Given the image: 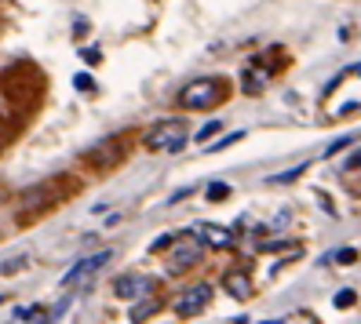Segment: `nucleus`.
Masks as SVG:
<instances>
[{
    "mask_svg": "<svg viewBox=\"0 0 361 324\" xmlns=\"http://www.w3.org/2000/svg\"><path fill=\"white\" fill-rule=\"evenodd\" d=\"M0 92H4L8 106H15V113H33L44 99V73L33 62H15L0 77Z\"/></svg>",
    "mask_w": 361,
    "mask_h": 324,
    "instance_id": "1",
    "label": "nucleus"
},
{
    "mask_svg": "<svg viewBox=\"0 0 361 324\" xmlns=\"http://www.w3.org/2000/svg\"><path fill=\"white\" fill-rule=\"evenodd\" d=\"M73 193H77V179H70V175L37 182V186L23 189V197H18V219L30 223V219H37V215H44V211L59 208L66 197H73Z\"/></svg>",
    "mask_w": 361,
    "mask_h": 324,
    "instance_id": "2",
    "label": "nucleus"
},
{
    "mask_svg": "<svg viewBox=\"0 0 361 324\" xmlns=\"http://www.w3.org/2000/svg\"><path fill=\"white\" fill-rule=\"evenodd\" d=\"M223 95H226V84L219 77H197V80H190L186 88H179L176 102L183 110H212L216 102H223Z\"/></svg>",
    "mask_w": 361,
    "mask_h": 324,
    "instance_id": "3",
    "label": "nucleus"
},
{
    "mask_svg": "<svg viewBox=\"0 0 361 324\" xmlns=\"http://www.w3.org/2000/svg\"><path fill=\"white\" fill-rule=\"evenodd\" d=\"M124 157H128V139L124 135H110V139H102V142H95V146H88L84 149V164L88 168H95V171H110V168H117Z\"/></svg>",
    "mask_w": 361,
    "mask_h": 324,
    "instance_id": "4",
    "label": "nucleus"
},
{
    "mask_svg": "<svg viewBox=\"0 0 361 324\" xmlns=\"http://www.w3.org/2000/svg\"><path fill=\"white\" fill-rule=\"evenodd\" d=\"M186 120H179V117H168V120H157L150 132H146V146L150 149H164V154H176V149H183L186 146Z\"/></svg>",
    "mask_w": 361,
    "mask_h": 324,
    "instance_id": "5",
    "label": "nucleus"
},
{
    "mask_svg": "<svg viewBox=\"0 0 361 324\" xmlns=\"http://www.w3.org/2000/svg\"><path fill=\"white\" fill-rule=\"evenodd\" d=\"M114 258V251H95V255H88V258H80L77 266H70V273L62 277V288H80V285H88V280L110 263Z\"/></svg>",
    "mask_w": 361,
    "mask_h": 324,
    "instance_id": "6",
    "label": "nucleus"
},
{
    "mask_svg": "<svg viewBox=\"0 0 361 324\" xmlns=\"http://www.w3.org/2000/svg\"><path fill=\"white\" fill-rule=\"evenodd\" d=\"M114 292L121 299H150L157 292V280L150 273H128V277H117L114 280Z\"/></svg>",
    "mask_w": 361,
    "mask_h": 324,
    "instance_id": "7",
    "label": "nucleus"
},
{
    "mask_svg": "<svg viewBox=\"0 0 361 324\" xmlns=\"http://www.w3.org/2000/svg\"><path fill=\"white\" fill-rule=\"evenodd\" d=\"M208 299H212V288H208V285L186 288V292L179 295V302H176V313H179V317H194V313H201V310L208 306Z\"/></svg>",
    "mask_w": 361,
    "mask_h": 324,
    "instance_id": "8",
    "label": "nucleus"
},
{
    "mask_svg": "<svg viewBox=\"0 0 361 324\" xmlns=\"http://www.w3.org/2000/svg\"><path fill=\"white\" fill-rule=\"evenodd\" d=\"M201 255H204V244H197V241L179 244V248L172 251V258H168V273H183V270H190V266H197Z\"/></svg>",
    "mask_w": 361,
    "mask_h": 324,
    "instance_id": "9",
    "label": "nucleus"
},
{
    "mask_svg": "<svg viewBox=\"0 0 361 324\" xmlns=\"http://www.w3.org/2000/svg\"><path fill=\"white\" fill-rule=\"evenodd\" d=\"M267 80H270V70H263L259 62H252V66L241 73V88H245L248 95H256V92L267 88Z\"/></svg>",
    "mask_w": 361,
    "mask_h": 324,
    "instance_id": "10",
    "label": "nucleus"
},
{
    "mask_svg": "<svg viewBox=\"0 0 361 324\" xmlns=\"http://www.w3.org/2000/svg\"><path fill=\"white\" fill-rule=\"evenodd\" d=\"M223 288H226L233 299H241V302L252 295V285H248V277H245V273H226V277H223Z\"/></svg>",
    "mask_w": 361,
    "mask_h": 324,
    "instance_id": "11",
    "label": "nucleus"
},
{
    "mask_svg": "<svg viewBox=\"0 0 361 324\" xmlns=\"http://www.w3.org/2000/svg\"><path fill=\"white\" fill-rule=\"evenodd\" d=\"M201 237H204V244H212V248H230L233 244V233L223 230V226H201Z\"/></svg>",
    "mask_w": 361,
    "mask_h": 324,
    "instance_id": "12",
    "label": "nucleus"
},
{
    "mask_svg": "<svg viewBox=\"0 0 361 324\" xmlns=\"http://www.w3.org/2000/svg\"><path fill=\"white\" fill-rule=\"evenodd\" d=\"M157 310H161V302H157L154 295H150V299H139V306L132 310V324H142L146 317H150V313H157Z\"/></svg>",
    "mask_w": 361,
    "mask_h": 324,
    "instance_id": "13",
    "label": "nucleus"
},
{
    "mask_svg": "<svg viewBox=\"0 0 361 324\" xmlns=\"http://www.w3.org/2000/svg\"><path fill=\"white\" fill-rule=\"evenodd\" d=\"M204 197H208L212 204H219V201H226V197H230V186H226V182H212V186L204 189Z\"/></svg>",
    "mask_w": 361,
    "mask_h": 324,
    "instance_id": "14",
    "label": "nucleus"
},
{
    "mask_svg": "<svg viewBox=\"0 0 361 324\" xmlns=\"http://www.w3.org/2000/svg\"><path fill=\"white\" fill-rule=\"evenodd\" d=\"M219 132H223V124H219V120H208V124L197 127V135H194V139H197V142H208L212 135H219Z\"/></svg>",
    "mask_w": 361,
    "mask_h": 324,
    "instance_id": "15",
    "label": "nucleus"
},
{
    "mask_svg": "<svg viewBox=\"0 0 361 324\" xmlns=\"http://www.w3.org/2000/svg\"><path fill=\"white\" fill-rule=\"evenodd\" d=\"M303 171H307V164H295V168L281 171V175H274V179H270V186H278V182H292V179H300Z\"/></svg>",
    "mask_w": 361,
    "mask_h": 324,
    "instance_id": "16",
    "label": "nucleus"
},
{
    "mask_svg": "<svg viewBox=\"0 0 361 324\" xmlns=\"http://www.w3.org/2000/svg\"><path fill=\"white\" fill-rule=\"evenodd\" d=\"M332 263H339V266H350V263H357V248H339V251L332 255Z\"/></svg>",
    "mask_w": 361,
    "mask_h": 324,
    "instance_id": "17",
    "label": "nucleus"
},
{
    "mask_svg": "<svg viewBox=\"0 0 361 324\" xmlns=\"http://www.w3.org/2000/svg\"><path fill=\"white\" fill-rule=\"evenodd\" d=\"M332 302H336V306H339V310H350V306H354V302H357V295H354L350 288H343V292H336V299H332Z\"/></svg>",
    "mask_w": 361,
    "mask_h": 324,
    "instance_id": "18",
    "label": "nucleus"
},
{
    "mask_svg": "<svg viewBox=\"0 0 361 324\" xmlns=\"http://www.w3.org/2000/svg\"><path fill=\"white\" fill-rule=\"evenodd\" d=\"M26 263H30V258H26V255H18V258H8V263H0V273H4V277H11L15 270H23Z\"/></svg>",
    "mask_w": 361,
    "mask_h": 324,
    "instance_id": "19",
    "label": "nucleus"
},
{
    "mask_svg": "<svg viewBox=\"0 0 361 324\" xmlns=\"http://www.w3.org/2000/svg\"><path fill=\"white\" fill-rule=\"evenodd\" d=\"M73 88H77V92H92L95 80H92L88 73H77V77H73Z\"/></svg>",
    "mask_w": 361,
    "mask_h": 324,
    "instance_id": "20",
    "label": "nucleus"
},
{
    "mask_svg": "<svg viewBox=\"0 0 361 324\" xmlns=\"http://www.w3.org/2000/svg\"><path fill=\"white\" fill-rule=\"evenodd\" d=\"M241 139H245V132H233V135L219 139V142H216V154H219V149H226V146H233V142H241Z\"/></svg>",
    "mask_w": 361,
    "mask_h": 324,
    "instance_id": "21",
    "label": "nucleus"
},
{
    "mask_svg": "<svg viewBox=\"0 0 361 324\" xmlns=\"http://www.w3.org/2000/svg\"><path fill=\"white\" fill-rule=\"evenodd\" d=\"M84 55V62H88V66H99V62H102V51L99 48H88V51H80Z\"/></svg>",
    "mask_w": 361,
    "mask_h": 324,
    "instance_id": "22",
    "label": "nucleus"
},
{
    "mask_svg": "<svg viewBox=\"0 0 361 324\" xmlns=\"http://www.w3.org/2000/svg\"><path fill=\"white\" fill-rule=\"evenodd\" d=\"M164 248H172V237H168V233H161V237H157V241L150 244V251H164Z\"/></svg>",
    "mask_w": 361,
    "mask_h": 324,
    "instance_id": "23",
    "label": "nucleus"
},
{
    "mask_svg": "<svg viewBox=\"0 0 361 324\" xmlns=\"http://www.w3.org/2000/svg\"><path fill=\"white\" fill-rule=\"evenodd\" d=\"M347 142H350V139H336V142H332V146H329V157H336V154H339V149H343V146H347Z\"/></svg>",
    "mask_w": 361,
    "mask_h": 324,
    "instance_id": "24",
    "label": "nucleus"
},
{
    "mask_svg": "<svg viewBox=\"0 0 361 324\" xmlns=\"http://www.w3.org/2000/svg\"><path fill=\"white\" fill-rule=\"evenodd\" d=\"M4 146H8V132H4V124H0V154H4Z\"/></svg>",
    "mask_w": 361,
    "mask_h": 324,
    "instance_id": "25",
    "label": "nucleus"
},
{
    "mask_svg": "<svg viewBox=\"0 0 361 324\" xmlns=\"http://www.w3.org/2000/svg\"><path fill=\"white\" fill-rule=\"evenodd\" d=\"M0 204H4V189H0Z\"/></svg>",
    "mask_w": 361,
    "mask_h": 324,
    "instance_id": "26",
    "label": "nucleus"
}]
</instances>
